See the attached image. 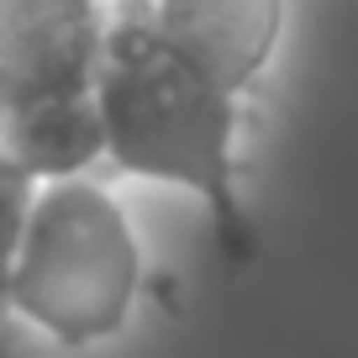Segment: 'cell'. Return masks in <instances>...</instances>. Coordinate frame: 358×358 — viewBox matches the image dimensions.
<instances>
[{
	"instance_id": "3",
	"label": "cell",
	"mask_w": 358,
	"mask_h": 358,
	"mask_svg": "<svg viewBox=\"0 0 358 358\" xmlns=\"http://www.w3.org/2000/svg\"><path fill=\"white\" fill-rule=\"evenodd\" d=\"M111 0H0V153L58 179L106 164L95 106Z\"/></svg>"
},
{
	"instance_id": "4",
	"label": "cell",
	"mask_w": 358,
	"mask_h": 358,
	"mask_svg": "<svg viewBox=\"0 0 358 358\" xmlns=\"http://www.w3.org/2000/svg\"><path fill=\"white\" fill-rule=\"evenodd\" d=\"M148 11L169 43L243 95L268 74L285 37V0H148Z\"/></svg>"
},
{
	"instance_id": "6",
	"label": "cell",
	"mask_w": 358,
	"mask_h": 358,
	"mask_svg": "<svg viewBox=\"0 0 358 358\" xmlns=\"http://www.w3.org/2000/svg\"><path fill=\"white\" fill-rule=\"evenodd\" d=\"M111 6H148V0H111Z\"/></svg>"
},
{
	"instance_id": "5",
	"label": "cell",
	"mask_w": 358,
	"mask_h": 358,
	"mask_svg": "<svg viewBox=\"0 0 358 358\" xmlns=\"http://www.w3.org/2000/svg\"><path fill=\"white\" fill-rule=\"evenodd\" d=\"M32 190L37 174H27L16 158L0 153V332L11 322V274H16V253H22L27 211H32Z\"/></svg>"
},
{
	"instance_id": "2",
	"label": "cell",
	"mask_w": 358,
	"mask_h": 358,
	"mask_svg": "<svg viewBox=\"0 0 358 358\" xmlns=\"http://www.w3.org/2000/svg\"><path fill=\"white\" fill-rule=\"evenodd\" d=\"M137 290L143 237L122 195L90 169L37 179L11 274L16 322L58 348H95L132 322Z\"/></svg>"
},
{
	"instance_id": "1",
	"label": "cell",
	"mask_w": 358,
	"mask_h": 358,
	"mask_svg": "<svg viewBox=\"0 0 358 358\" xmlns=\"http://www.w3.org/2000/svg\"><path fill=\"white\" fill-rule=\"evenodd\" d=\"M243 90L169 43L148 6H111L95 64L106 164L195 195L216 222L227 264H253V216L243 201Z\"/></svg>"
}]
</instances>
